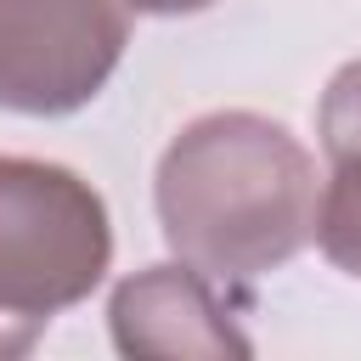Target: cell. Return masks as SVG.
Masks as SVG:
<instances>
[{
    "label": "cell",
    "instance_id": "cell-1",
    "mask_svg": "<svg viewBox=\"0 0 361 361\" xmlns=\"http://www.w3.org/2000/svg\"><path fill=\"white\" fill-rule=\"evenodd\" d=\"M152 203L175 259L214 282H254L316 237V164L265 113L192 118L158 158Z\"/></svg>",
    "mask_w": 361,
    "mask_h": 361
},
{
    "label": "cell",
    "instance_id": "cell-2",
    "mask_svg": "<svg viewBox=\"0 0 361 361\" xmlns=\"http://www.w3.org/2000/svg\"><path fill=\"white\" fill-rule=\"evenodd\" d=\"M113 265L102 192L68 164L0 152V316L45 327Z\"/></svg>",
    "mask_w": 361,
    "mask_h": 361
},
{
    "label": "cell",
    "instance_id": "cell-6",
    "mask_svg": "<svg viewBox=\"0 0 361 361\" xmlns=\"http://www.w3.org/2000/svg\"><path fill=\"white\" fill-rule=\"evenodd\" d=\"M39 333H45V327H34V322H11V316H0V361L28 355V350L39 344Z\"/></svg>",
    "mask_w": 361,
    "mask_h": 361
},
{
    "label": "cell",
    "instance_id": "cell-3",
    "mask_svg": "<svg viewBox=\"0 0 361 361\" xmlns=\"http://www.w3.org/2000/svg\"><path fill=\"white\" fill-rule=\"evenodd\" d=\"M130 0H0V107L79 113L130 45Z\"/></svg>",
    "mask_w": 361,
    "mask_h": 361
},
{
    "label": "cell",
    "instance_id": "cell-7",
    "mask_svg": "<svg viewBox=\"0 0 361 361\" xmlns=\"http://www.w3.org/2000/svg\"><path fill=\"white\" fill-rule=\"evenodd\" d=\"M135 11H147V17H186V11H203V6H214V0H130Z\"/></svg>",
    "mask_w": 361,
    "mask_h": 361
},
{
    "label": "cell",
    "instance_id": "cell-4",
    "mask_svg": "<svg viewBox=\"0 0 361 361\" xmlns=\"http://www.w3.org/2000/svg\"><path fill=\"white\" fill-rule=\"evenodd\" d=\"M214 288L220 282L186 259L124 276L107 299V327L118 355H197V361L254 355V344L231 327V310L220 305Z\"/></svg>",
    "mask_w": 361,
    "mask_h": 361
},
{
    "label": "cell",
    "instance_id": "cell-5",
    "mask_svg": "<svg viewBox=\"0 0 361 361\" xmlns=\"http://www.w3.org/2000/svg\"><path fill=\"white\" fill-rule=\"evenodd\" d=\"M322 147L333 175L322 186L316 243L344 276H361V56L344 62L322 90Z\"/></svg>",
    "mask_w": 361,
    "mask_h": 361
}]
</instances>
